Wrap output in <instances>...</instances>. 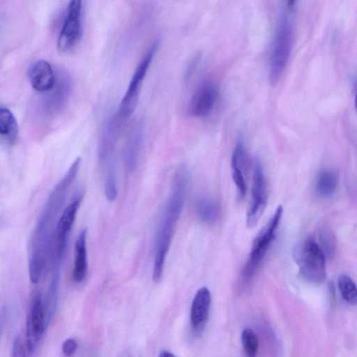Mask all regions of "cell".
<instances>
[{"mask_svg":"<svg viewBox=\"0 0 357 357\" xmlns=\"http://www.w3.org/2000/svg\"><path fill=\"white\" fill-rule=\"evenodd\" d=\"M187 182L186 169L182 165L174 175L171 191L158 229L153 271V280L155 283L159 282L162 276L166 255L183 208Z\"/></svg>","mask_w":357,"mask_h":357,"instance_id":"cell-1","label":"cell"},{"mask_svg":"<svg viewBox=\"0 0 357 357\" xmlns=\"http://www.w3.org/2000/svg\"><path fill=\"white\" fill-rule=\"evenodd\" d=\"M294 258L301 277L308 282L321 284L326 278L325 254L312 236L300 242L294 251Z\"/></svg>","mask_w":357,"mask_h":357,"instance_id":"cell-2","label":"cell"},{"mask_svg":"<svg viewBox=\"0 0 357 357\" xmlns=\"http://www.w3.org/2000/svg\"><path fill=\"white\" fill-rule=\"evenodd\" d=\"M282 213L283 208L282 205H279L254 239L248 259L242 272L244 282L249 281L253 277L266 256L276 236Z\"/></svg>","mask_w":357,"mask_h":357,"instance_id":"cell-3","label":"cell"},{"mask_svg":"<svg viewBox=\"0 0 357 357\" xmlns=\"http://www.w3.org/2000/svg\"><path fill=\"white\" fill-rule=\"evenodd\" d=\"M294 38V30L287 15L282 16L278 28L269 66V81L275 85L280 79L289 62Z\"/></svg>","mask_w":357,"mask_h":357,"instance_id":"cell-4","label":"cell"},{"mask_svg":"<svg viewBox=\"0 0 357 357\" xmlns=\"http://www.w3.org/2000/svg\"><path fill=\"white\" fill-rule=\"evenodd\" d=\"M157 47L158 43H154L135 69L116 112L121 120L128 118L134 112L139 100L142 83Z\"/></svg>","mask_w":357,"mask_h":357,"instance_id":"cell-5","label":"cell"},{"mask_svg":"<svg viewBox=\"0 0 357 357\" xmlns=\"http://www.w3.org/2000/svg\"><path fill=\"white\" fill-rule=\"evenodd\" d=\"M267 202V190L263 165L256 159L253 165L252 197L247 212V227H255L264 213Z\"/></svg>","mask_w":357,"mask_h":357,"instance_id":"cell-6","label":"cell"},{"mask_svg":"<svg viewBox=\"0 0 357 357\" xmlns=\"http://www.w3.org/2000/svg\"><path fill=\"white\" fill-rule=\"evenodd\" d=\"M45 306L40 294H36L31 303L26 323V346L33 354L38 347L47 326Z\"/></svg>","mask_w":357,"mask_h":357,"instance_id":"cell-7","label":"cell"},{"mask_svg":"<svg viewBox=\"0 0 357 357\" xmlns=\"http://www.w3.org/2000/svg\"><path fill=\"white\" fill-rule=\"evenodd\" d=\"M82 0H70L67 15L59 33L57 47L61 52L71 50L77 43L81 33Z\"/></svg>","mask_w":357,"mask_h":357,"instance_id":"cell-8","label":"cell"},{"mask_svg":"<svg viewBox=\"0 0 357 357\" xmlns=\"http://www.w3.org/2000/svg\"><path fill=\"white\" fill-rule=\"evenodd\" d=\"M218 98V91L210 82L201 84L192 96L188 107V113L193 117L208 116L213 109Z\"/></svg>","mask_w":357,"mask_h":357,"instance_id":"cell-9","label":"cell"},{"mask_svg":"<svg viewBox=\"0 0 357 357\" xmlns=\"http://www.w3.org/2000/svg\"><path fill=\"white\" fill-rule=\"evenodd\" d=\"M211 303L209 289L206 287L199 288L196 292L190 307V320L193 333L201 335L206 326Z\"/></svg>","mask_w":357,"mask_h":357,"instance_id":"cell-10","label":"cell"},{"mask_svg":"<svg viewBox=\"0 0 357 357\" xmlns=\"http://www.w3.org/2000/svg\"><path fill=\"white\" fill-rule=\"evenodd\" d=\"M121 121L116 113L109 114L104 120L98 145V157L100 160H105L112 152Z\"/></svg>","mask_w":357,"mask_h":357,"instance_id":"cell-11","label":"cell"},{"mask_svg":"<svg viewBox=\"0 0 357 357\" xmlns=\"http://www.w3.org/2000/svg\"><path fill=\"white\" fill-rule=\"evenodd\" d=\"M29 78L32 87L40 92L51 91L56 82L51 65L45 60H38L32 64L29 70Z\"/></svg>","mask_w":357,"mask_h":357,"instance_id":"cell-12","label":"cell"},{"mask_svg":"<svg viewBox=\"0 0 357 357\" xmlns=\"http://www.w3.org/2000/svg\"><path fill=\"white\" fill-rule=\"evenodd\" d=\"M144 137V126L140 122L136 123L129 132L123 150L124 164L129 172L135 169Z\"/></svg>","mask_w":357,"mask_h":357,"instance_id":"cell-13","label":"cell"},{"mask_svg":"<svg viewBox=\"0 0 357 357\" xmlns=\"http://www.w3.org/2000/svg\"><path fill=\"white\" fill-rule=\"evenodd\" d=\"M246 161V151L244 142L239 138L235 145L231 158V177L237 188L239 197L246 194L247 185L244 176L243 168Z\"/></svg>","mask_w":357,"mask_h":357,"instance_id":"cell-14","label":"cell"},{"mask_svg":"<svg viewBox=\"0 0 357 357\" xmlns=\"http://www.w3.org/2000/svg\"><path fill=\"white\" fill-rule=\"evenodd\" d=\"M71 79L66 73H61L54 87L52 89V93L47 99V112L49 114H55L60 112L66 106L71 91Z\"/></svg>","mask_w":357,"mask_h":357,"instance_id":"cell-15","label":"cell"},{"mask_svg":"<svg viewBox=\"0 0 357 357\" xmlns=\"http://www.w3.org/2000/svg\"><path fill=\"white\" fill-rule=\"evenodd\" d=\"M82 199L81 194L77 195L62 213L52 236L60 243H68L69 233L75 222L76 215Z\"/></svg>","mask_w":357,"mask_h":357,"instance_id":"cell-16","label":"cell"},{"mask_svg":"<svg viewBox=\"0 0 357 357\" xmlns=\"http://www.w3.org/2000/svg\"><path fill=\"white\" fill-rule=\"evenodd\" d=\"M86 229H82L77 238L75 246V260L73 278L77 282L83 281L87 274Z\"/></svg>","mask_w":357,"mask_h":357,"instance_id":"cell-17","label":"cell"},{"mask_svg":"<svg viewBox=\"0 0 357 357\" xmlns=\"http://www.w3.org/2000/svg\"><path fill=\"white\" fill-rule=\"evenodd\" d=\"M195 212L204 222L213 223L220 215V207L217 202L208 196H202L195 202Z\"/></svg>","mask_w":357,"mask_h":357,"instance_id":"cell-18","label":"cell"},{"mask_svg":"<svg viewBox=\"0 0 357 357\" xmlns=\"http://www.w3.org/2000/svg\"><path fill=\"white\" fill-rule=\"evenodd\" d=\"M338 176L331 169H324L319 172L315 181V191L321 197L332 196L338 185Z\"/></svg>","mask_w":357,"mask_h":357,"instance_id":"cell-19","label":"cell"},{"mask_svg":"<svg viewBox=\"0 0 357 357\" xmlns=\"http://www.w3.org/2000/svg\"><path fill=\"white\" fill-rule=\"evenodd\" d=\"M17 123L13 113L7 108L0 107V136L13 144L17 139Z\"/></svg>","mask_w":357,"mask_h":357,"instance_id":"cell-20","label":"cell"},{"mask_svg":"<svg viewBox=\"0 0 357 357\" xmlns=\"http://www.w3.org/2000/svg\"><path fill=\"white\" fill-rule=\"evenodd\" d=\"M105 194L108 201L115 200L118 195L117 181L116 174V162L113 157H110L105 177Z\"/></svg>","mask_w":357,"mask_h":357,"instance_id":"cell-21","label":"cell"},{"mask_svg":"<svg viewBox=\"0 0 357 357\" xmlns=\"http://www.w3.org/2000/svg\"><path fill=\"white\" fill-rule=\"evenodd\" d=\"M337 286L343 299L349 305H356L357 290L354 281L347 275L342 274L338 278Z\"/></svg>","mask_w":357,"mask_h":357,"instance_id":"cell-22","label":"cell"},{"mask_svg":"<svg viewBox=\"0 0 357 357\" xmlns=\"http://www.w3.org/2000/svg\"><path fill=\"white\" fill-rule=\"evenodd\" d=\"M60 270L54 271L47 293V305L45 306L47 323L52 319L56 305L60 282Z\"/></svg>","mask_w":357,"mask_h":357,"instance_id":"cell-23","label":"cell"},{"mask_svg":"<svg viewBox=\"0 0 357 357\" xmlns=\"http://www.w3.org/2000/svg\"><path fill=\"white\" fill-rule=\"evenodd\" d=\"M241 343L246 356L255 357L259 351V338L250 328H245L241 333Z\"/></svg>","mask_w":357,"mask_h":357,"instance_id":"cell-24","label":"cell"},{"mask_svg":"<svg viewBox=\"0 0 357 357\" xmlns=\"http://www.w3.org/2000/svg\"><path fill=\"white\" fill-rule=\"evenodd\" d=\"M319 239L321 243V249L325 255L333 257L335 250V236L328 228L325 227L321 229Z\"/></svg>","mask_w":357,"mask_h":357,"instance_id":"cell-25","label":"cell"},{"mask_svg":"<svg viewBox=\"0 0 357 357\" xmlns=\"http://www.w3.org/2000/svg\"><path fill=\"white\" fill-rule=\"evenodd\" d=\"M77 346V342L75 339L68 338L62 344V351L65 356H70L75 353Z\"/></svg>","mask_w":357,"mask_h":357,"instance_id":"cell-26","label":"cell"},{"mask_svg":"<svg viewBox=\"0 0 357 357\" xmlns=\"http://www.w3.org/2000/svg\"><path fill=\"white\" fill-rule=\"evenodd\" d=\"M12 356H26V351L20 337H17L13 342Z\"/></svg>","mask_w":357,"mask_h":357,"instance_id":"cell-27","label":"cell"},{"mask_svg":"<svg viewBox=\"0 0 357 357\" xmlns=\"http://www.w3.org/2000/svg\"><path fill=\"white\" fill-rule=\"evenodd\" d=\"M298 0H287V8L288 11L292 12L296 6Z\"/></svg>","mask_w":357,"mask_h":357,"instance_id":"cell-28","label":"cell"},{"mask_svg":"<svg viewBox=\"0 0 357 357\" xmlns=\"http://www.w3.org/2000/svg\"><path fill=\"white\" fill-rule=\"evenodd\" d=\"M159 356L160 357H170V356H174V354L171 353L170 351L167 350H162L160 351Z\"/></svg>","mask_w":357,"mask_h":357,"instance_id":"cell-29","label":"cell"},{"mask_svg":"<svg viewBox=\"0 0 357 357\" xmlns=\"http://www.w3.org/2000/svg\"><path fill=\"white\" fill-rule=\"evenodd\" d=\"M1 327V326H0Z\"/></svg>","mask_w":357,"mask_h":357,"instance_id":"cell-30","label":"cell"}]
</instances>
